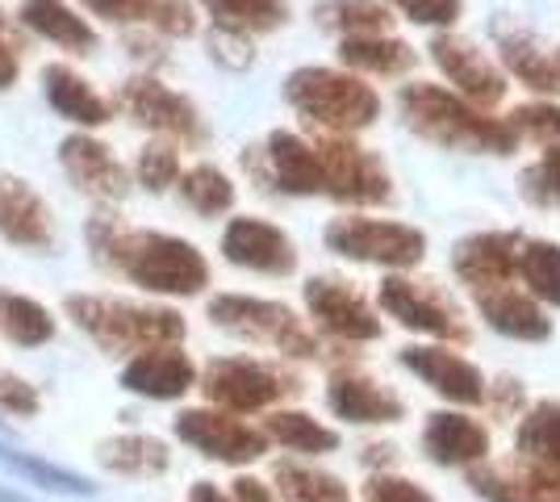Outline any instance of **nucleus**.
<instances>
[{
	"label": "nucleus",
	"mask_w": 560,
	"mask_h": 502,
	"mask_svg": "<svg viewBox=\"0 0 560 502\" xmlns=\"http://www.w3.org/2000/svg\"><path fill=\"white\" fill-rule=\"evenodd\" d=\"M89 243L93 256L121 268L135 285L151 293H172V297H192L210 285V264L206 256L180 235L164 231H130L117 218L96 214L89 222Z\"/></svg>",
	"instance_id": "1"
},
{
	"label": "nucleus",
	"mask_w": 560,
	"mask_h": 502,
	"mask_svg": "<svg viewBox=\"0 0 560 502\" xmlns=\"http://www.w3.org/2000/svg\"><path fill=\"white\" fill-rule=\"evenodd\" d=\"M401 118L406 126L422 135L427 143H440L447 151H468V155H511L518 135L506 121L490 118L481 109H472L468 101H460L456 93H447L440 84H406L401 96Z\"/></svg>",
	"instance_id": "2"
},
{
	"label": "nucleus",
	"mask_w": 560,
	"mask_h": 502,
	"mask_svg": "<svg viewBox=\"0 0 560 502\" xmlns=\"http://www.w3.org/2000/svg\"><path fill=\"white\" fill-rule=\"evenodd\" d=\"M68 318L109 352H151V348H176L185 339V318L176 311L139 306L126 297L75 293L68 297Z\"/></svg>",
	"instance_id": "3"
},
{
	"label": "nucleus",
	"mask_w": 560,
	"mask_h": 502,
	"mask_svg": "<svg viewBox=\"0 0 560 502\" xmlns=\"http://www.w3.org/2000/svg\"><path fill=\"white\" fill-rule=\"evenodd\" d=\"M284 101L327 135H360L381 118V96L360 75L339 68H298L284 80Z\"/></svg>",
	"instance_id": "4"
},
{
	"label": "nucleus",
	"mask_w": 560,
	"mask_h": 502,
	"mask_svg": "<svg viewBox=\"0 0 560 502\" xmlns=\"http://www.w3.org/2000/svg\"><path fill=\"white\" fill-rule=\"evenodd\" d=\"M210 318L222 331L256 339V343H272L284 357H318V339L280 302H264V297H247V293H222L210 302Z\"/></svg>",
	"instance_id": "5"
},
{
	"label": "nucleus",
	"mask_w": 560,
	"mask_h": 502,
	"mask_svg": "<svg viewBox=\"0 0 560 502\" xmlns=\"http://www.w3.org/2000/svg\"><path fill=\"white\" fill-rule=\"evenodd\" d=\"M327 247L355 264L415 268L427 256V235L406 222H385V218H335L327 226Z\"/></svg>",
	"instance_id": "6"
},
{
	"label": "nucleus",
	"mask_w": 560,
	"mask_h": 502,
	"mask_svg": "<svg viewBox=\"0 0 560 502\" xmlns=\"http://www.w3.org/2000/svg\"><path fill=\"white\" fill-rule=\"evenodd\" d=\"M323 164V192L339 206H385L394 197V180L369 147L351 143L348 135H327L314 143Z\"/></svg>",
	"instance_id": "7"
},
{
	"label": "nucleus",
	"mask_w": 560,
	"mask_h": 502,
	"mask_svg": "<svg viewBox=\"0 0 560 502\" xmlns=\"http://www.w3.org/2000/svg\"><path fill=\"white\" fill-rule=\"evenodd\" d=\"M117 105L126 109V118L142 126V130H155L164 135L167 143H201L206 139V126H201V114L188 96L172 93L167 84L151 80V75H139V80H126L121 93H117Z\"/></svg>",
	"instance_id": "8"
},
{
	"label": "nucleus",
	"mask_w": 560,
	"mask_h": 502,
	"mask_svg": "<svg viewBox=\"0 0 560 502\" xmlns=\"http://www.w3.org/2000/svg\"><path fill=\"white\" fill-rule=\"evenodd\" d=\"M201 389H206V398L218 402V407L252 415V410L272 407L284 394H293L298 385L289 382L280 369H272V364H259V360H247V357H226V360H213L210 369H206Z\"/></svg>",
	"instance_id": "9"
},
{
	"label": "nucleus",
	"mask_w": 560,
	"mask_h": 502,
	"mask_svg": "<svg viewBox=\"0 0 560 502\" xmlns=\"http://www.w3.org/2000/svg\"><path fill=\"white\" fill-rule=\"evenodd\" d=\"M427 50H431L435 68L447 75V84L460 89L456 96L468 101L472 109L486 114V109H493V105H502V96H506V72H502L477 43H468V38H460V34L440 30Z\"/></svg>",
	"instance_id": "10"
},
{
	"label": "nucleus",
	"mask_w": 560,
	"mask_h": 502,
	"mask_svg": "<svg viewBox=\"0 0 560 502\" xmlns=\"http://www.w3.org/2000/svg\"><path fill=\"white\" fill-rule=\"evenodd\" d=\"M381 311L394 314L401 327L422 335H435L447 343H465L468 327L460 323V311L444 302V293L431 281H406V277H389L381 281Z\"/></svg>",
	"instance_id": "11"
},
{
	"label": "nucleus",
	"mask_w": 560,
	"mask_h": 502,
	"mask_svg": "<svg viewBox=\"0 0 560 502\" xmlns=\"http://www.w3.org/2000/svg\"><path fill=\"white\" fill-rule=\"evenodd\" d=\"M176 435L185 444H192L197 453L226 460V465H247L268 448L264 431L247 428V423H238L234 415H222V410H185L176 419Z\"/></svg>",
	"instance_id": "12"
},
{
	"label": "nucleus",
	"mask_w": 560,
	"mask_h": 502,
	"mask_svg": "<svg viewBox=\"0 0 560 502\" xmlns=\"http://www.w3.org/2000/svg\"><path fill=\"white\" fill-rule=\"evenodd\" d=\"M518 247L523 240L514 231H477L456 243L452 268L477 297L493 293V289H511L514 272H518Z\"/></svg>",
	"instance_id": "13"
},
{
	"label": "nucleus",
	"mask_w": 560,
	"mask_h": 502,
	"mask_svg": "<svg viewBox=\"0 0 560 502\" xmlns=\"http://www.w3.org/2000/svg\"><path fill=\"white\" fill-rule=\"evenodd\" d=\"M222 256L264 277H289L298 268L293 240L264 218H231V226L222 231Z\"/></svg>",
	"instance_id": "14"
},
{
	"label": "nucleus",
	"mask_w": 560,
	"mask_h": 502,
	"mask_svg": "<svg viewBox=\"0 0 560 502\" xmlns=\"http://www.w3.org/2000/svg\"><path fill=\"white\" fill-rule=\"evenodd\" d=\"M305 306L318 318V327H327L330 335H339L348 343L381 339V318H376L373 306L348 281H335V277L305 281Z\"/></svg>",
	"instance_id": "15"
},
{
	"label": "nucleus",
	"mask_w": 560,
	"mask_h": 502,
	"mask_svg": "<svg viewBox=\"0 0 560 502\" xmlns=\"http://www.w3.org/2000/svg\"><path fill=\"white\" fill-rule=\"evenodd\" d=\"M59 164L71 176V185L96 201H121L130 192V172L121 167L109 147L89 135H71L59 147Z\"/></svg>",
	"instance_id": "16"
},
{
	"label": "nucleus",
	"mask_w": 560,
	"mask_h": 502,
	"mask_svg": "<svg viewBox=\"0 0 560 502\" xmlns=\"http://www.w3.org/2000/svg\"><path fill=\"white\" fill-rule=\"evenodd\" d=\"M401 364L422 377L435 394H444L447 402H460V407H477L486 402L490 385L481 377L477 364H468L465 357L447 352V348H401Z\"/></svg>",
	"instance_id": "17"
},
{
	"label": "nucleus",
	"mask_w": 560,
	"mask_h": 502,
	"mask_svg": "<svg viewBox=\"0 0 560 502\" xmlns=\"http://www.w3.org/2000/svg\"><path fill=\"white\" fill-rule=\"evenodd\" d=\"M264 185H272L280 192H293V197H314L323 192V164H318V151L314 143H305L302 135L293 130H272L268 143H264Z\"/></svg>",
	"instance_id": "18"
},
{
	"label": "nucleus",
	"mask_w": 560,
	"mask_h": 502,
	"mask_svg": "<svg viewBox=\"0 0 560 502\" xmlns=\"http://www.w3.org/2000/svg\"><path fill=\"white\" fill-rule=\"evenodd\" d=\"M0 235L30 252H47L55 243L47 201L30 189L22 176H9V172H0Z\"/></svg>",
	"instance_id": "19"
},
{
	"label": "nucleus",
	"mask_w": 560,
	"mask_h": 502,
	"mask_svg": "<svg viewBox=\"0 0 560 502\" xmlns=\"http://www.w3.org/2000/svg\"><path fill=\"white\" fill-rule=\"evenodd\" d=\"M197 382V364L180 352V348H151V352H139L121 369V385L130 394H142V398H155V402H172L188 394Z\"/></svg>",
	"instance_id": "20"
},
{
	"label": "nucleus",
	"mask_w": 560,
	"mask_h": 502,
	"mask_svg": "<svg viewBox=\"0 0 560 502\" xmlns=\"http://www.w3.org/2000/svg\"><path fill=\"white\" fill-rule=\"evenodd\" d=\"M327 402L348 423H397L406 410L401 398H394L385 385L369 382L360 373H339L327 389Z\"/></svg>",
	"instance_id": "21"
},
{
	"label": "nucleus",
	"mask_w": 560,
	"mask_h": 502,
	"mask_svg": "<svg viewBox=\"0 0 560 502\" xmlns=\"http://www.w3.org/2000/svg\"><path fill=\"white\" fill-rule=\"evenodd\" d=\"M84 9L121 25H151V30L172 34V38H185L197 30L188 0H84Z\"/></svg>",
	"instance_id": "22"
},
{
	"label": "nucleus",
	"mask_w": 560,
	"mask_h": 502,
	"mask_svg": "<svg viewBox=\"0 0 560 502\" xmlns=\"http://www.w3.org/2000/svg\"><path fill=\"white\" fill-rule=\"evenodd\" d=\"M422 448L440 465H472L490 453V435L477 419L440 410V415H431V423L422 431Z\"/></svg>",
	"instance_id": "23"
},
{
	"label": "nucleus",
	"mask_w": 560,
	"mask_h": 502,
	"mask_svg": "<svg viewBox=\"0 0 560 502\" xmlns=\"http://www.w3.org/2000/svg\"><path fill=\"white\" fill-rule=\"evenodd\" d=\"M43 84H47V101L55 105V114H63L75 126H105L114 118V105L84 75L71 72L68 63H50L43 72Z\"/></svg>",
	"instance_id": "24"
},
{
	"label": "nucleus",
	"mask_w": 560,
	"mask_h": 502,
	"mask_svg": "<svg viewBox=\"0 0 560 502\" xmlns=\"http://www.w3.org/2000/svg\"><path fill=\"white\" fill-rule=\"evenodd\" d=\"M22 22L30 25L34 34L50 38L55 47L75 50V55H84V50L96 47V30L84 22L71 4H63V0H25Z\"/></svg>",
	"instance_id": "25"
},
{
	"label": "nucleus",
	"mask_w": 560,
	"mask_h": 502,
	"mask_svg": "<svg viewBox=\"0 0 560 502\" xmlns=\"http://www.w3.org/2000/svg\"><path fill=\"white\" fill-rule=\"evenodd\" d=\"M518 453L527 469L560 486V402H539L518 428Z\"/></svg>",
	"instance_id": "26"
},
{
	"label": "nucleus",
	"mask_w": 560,
	"mask_h": 502,
	"mask_svg": "<svg viewBox=\"0 0 560 502\" xmlns=\"http://www.w3.org/2000/svg\"><path fill=\"white\" fill-rule=\"evenodd\" d=\"M477 306L486 314L493 331L511 335V339H548L552 335V323L544 318L536 302L527 293H514V289H493V293H481Z\"/></svg>",
	"instance_id": "27"
},
{
	"label": "nucleus",
	"mask_w": 560,
	"mask_h": 502,
	"mask_svg": "<svg viewBox=\"0 0 560 502\" xmlns=\"http://www.w3.org/2000/svg\"><path fill=\"white\" fill-rule=\"evenodd\" d=\"M339 59L343 68L364 75H406L415 68V47L394 34H364V38H343Z\"/></svg>",
	"instance_id": "28"
},
{
	"label": "nucleus",
	"mask_w": 560,
	"mask_h": 502,
	"mask_svg": "<svg viewBox=\"0 0 560 502\" xmlns=\"http://www.w3.org/2000/svg\"><path fill=\"white\" fill-rule=\"evenodd\" d=\"M213 17V30H226L238 38L272 34L289 22V0H197Z\"/></svg>",
	"instance_id": "29"
},
{
	"label": "nucleus",
	"mask_w": 560,
	"mask_h": 502,
	"mask_svg": "<svg viewBox=\"0 0 560 502\" xmlns=\"http://www.w3.org/2000/svg\"><path fill=\"white\" fill-rule=\"evenodd\" d=\"M498 50H502V63L514 72V80H523L527 89H536L544 96H560V72L557 63L539 50V43L523 30H502L498 34Z\"/></svg>",
	"instance_id": "30"
},
{
	"label": "nucleus",
	"mask_w": 560,
	"mask_h": 502,
	"mask_svg": "<svg viewBox=\"0 0 560 502\" xmlns=\"http://www.w3.org/2000/svg\"><path fill=\"white\" fill-rule=\"evenodd\" d=\"M96 460L121 478H155L167 469V444L155 435H114L96 448Z\"/></svg>",
	"instance_id": "31"
},
{
	"label": "nucleus",
	"mask_w": 560,
	"mask_h": 502,
	"mask_svg": "<svg viewBox=\"0 0 560 502\" xmlns=\"http://www.w3.org/2000/svg\"><path fill=\"white\" fill-rule=\"evenodd\" d=\"M318 25H327L343 38H364V34H385L394 25V13L381 0H323L318 4Z\"/></svg>",
	"instance_id": "32"
},
{
	"label": "nucleus",
	"mask_w": 560,
	"mask_h": 502,
	"mask_svg": "<svg viewBox=\"0 0 560 502\" xmlns=\"http://www.w3.org/2000/svg\"><path fill=\"white\" fill-rule=\"evenodd\" d=\"M0 331L22 348H38L55 339V318L43 302L25 297V293H0Z\"/></svg>",
	"instance_id": "33"
},
{
	"label": "nucleus",
	"mask_w": 560,
	"mask_h": 502,
	"mask_svg": "<svg viewBox=\"0 0 560 502\" xmlns=\"http://www.w3.org/2000/svg\"><path fill=\"white\" fill-rule=\"evenodd\" d=\"M472 486H477V494L493 502H560V486L539 478L536 469H523V474L486 469V474H472Z\"/></svg>",
	"instance_id": "34"
},
{
	"label": "nucleus",
	"mask_w": 560,
	"mask_h": 502,
	"mask_svg": "<svg viewBox=\"0 0 560 502\" xmlns=\"http://www.w3.org/2000/svg\"><path fill=\"white\" fill-rule=\"evenodd\" d=\"M180 197H185L188 210H197L201 218H218L234 206V180L213 164H197L180 172Z\"/></svg>",
	"instance_id": "35"
},
{
	"label": "nucleus",
	"mask_w": 560,
	"mask_h": 502,
	"mask_svg": "<svg viewBox=\"0 0 560 502\" xmlns=\"http://www.w3.org/2000/svg\"><path fill=\"white\" fill-rule=\"evenodd\" d=\"M518 272L539 302L560 306V243L532 240L518 247Z\"/></svg>",
	"instance_id": "36"
},
{
	"label": "nucleus",
	"mask_w": 560,
	"mask_h": 502,
	"mask_svg": "<svg viewBox=\"0 0 560 502\" xmlns=\"http://www.w3.org/2000/svg\"><path fill=\"white\" fill-rule=\"evenodd\" d=\"M268 435L284 444V448H293V453H330L335 444H339V435L330 428H323L318 419H310L302 410H277L272 419H268Z\"/></svg>",
	"instance_id": "37"
},
{
	"label": "nucleus",
	"mask_w": 560,
	"mask_h": 502,
	"mask_svg": "<svg viewBox=\"0 0 560 502\" xmlns=\"http://www.w3.org/2000/svg\"><path fill=\"white\" fill-rule=\"evenodd\" d=\"M277 481L293 502H351L348 486H343L339 478H330V474H323V469L293 465V460H280Z\"/></svg>",
	"instance_id": "38"
},
{
	"label": "nucleus",
	"mask_w": 560,
	"mask_h": 502,
	"mask_svg": "<svg viewBox=\"0 0 560 502\" xmlns=\"http://www.w3.org/2000/svg\"><path fill=\"white\" fill-rule=\"evenodd\" d=\"M0 460L4 465H13L25 481H34V486H43V490H63V494H93V481L80 478V474H71V469H59V465H47V460H38V456H25V453H13V448H0Z\"/></svg>",
	"instance_id": "39"
},
{
	"label": "nucleus",
	"mask_w": 560,
	"mask_h": 502,
	"mask_svg": "<svg viewBox=\"0 0 560 502\" xmlns=\"http://www.w3.org/2000/svg\"><path fill=\"white\" fill-rule=\"evenodd\" d=\"M506 126H511L514 135H523V139L539 143L544 151H560V105H552V101L518 105Z\"/></svg>",
	"instance_id": "40"
},
{
	"label": "nucleus",
	"mask_w": 560,
	"mask_h": 502,
	"mask_svg": "<svg viewBox=\"0 0 560 502\" xmlns=\"http://www.w3.org/2000/svg\"><path fill=\"white\" fill-rule=\"evenodd\" d=\"M139 185L147 192H167L176 180H180V151H176V143H167V139H160V143H147L139 151Z\"/></svg>",
	"instance_id": "41"
},
{
	"label": "nucleus",
	"mask_w": 560,
	"mask_h": 502,
	"mask_svg": "<svg viewBox=\"0 0 560 502\" xmlns=\"http://www.w3.org/2000/svg\"><path fill=\"white\" fill-rule=\"evenodd\" d=\"M523 192L539 210H560V151H544V160L523 172Z\"/></svg>",
	"instance_id": "42"
},
{
	"label": "nucleus",
	"mask_w": 560,
	"mask_h": 502,
	"mask_svg": "<svg viewBox=\"0 0 560 502\" xmlns=\"http://www.w3.org/2000/svg\"><path fill=\"white\" fill-rule=\"evenodd\" d=\"M406 22L415 25H435V30H447V25L460 22L465 13V0H389Z\"/></svg>",
	"instance_id": "43"
},
{
	"label": "nucleus",
	"mask_w": 560,
	"mask_h": 502,
	"mask_svg": "<svg viewBox=\"0 0 560 502\" xmlns=\"http://www.w3.org/2000/svg\"><path fill=\"white\" fill-rule=\"evenodd\" d=\"M38 407H43L38 389L25 382V377H18V373L0 369V410H9L18 419H30V415H38Z\"/></svg>",
	"instance_id": "44"
},
{
	"label": "nucleus",
	"mask_w": 560,
	"mask_h": 502,
	"mask_svg": "<svg viewBox=\"0 0 560 502\" xmlns=\"http://www.w3.org/2000/svg\"><path fill=\"white\" fill-rule=\"evenodd\" d=\"M210 55L218 63H226V68H247L252 63V43L238 38V34H226V30H213Z\"/></svg>",
	"instance_id": "45"
},
{
	"label": "nucleus",
	"mask_w": 560,
	"mask_h": 502,
	"mask_svg": "<svg viewBox=\"0 0 560 502\" xmlns=\"http://www.w3.org/2000/svg\"><path fill=\"white\" fill-rule=\"evenodd\" d=\"M369 502H435V499L401 478H373L369 481Z\"/></svg>",
	"instance_id": "46"
},
{
	"label": "nucleus",
	"mask_w": 560,
	"mask_h": 502,
	"mask_svg": "<svg viewBox=\"0 0 560 502\" xmlns=\"http://www.w3.org/2000/svg\"><path fill=\"white\" fill-rule=\"evenodd\" d=\"M18 72H22V63H18V50L9 47L4 38H0V89H13L18 84Z\"/></svg>",
	"instance_id": "47"
},
{
	"label": "nucleus",
	"mask_w": 560,
	"mask_h": 502,
	"mask_svg": "<svg viewBox=\"0 0 560 502\" xmlns=\"http://www.w3.org/2000/svg\"><path fill=\"white\" fill-rule=\"evenodd\" d=\"M234 499L238 502H277L272 494H268V486L256 478H238L234 481Z\"/></svg>",
	"instance_id": "48"
},
{
	"label": "nucleus",
	"mask_w": 560,
	"mask_h": 502,
	"mask_svg": "<svg viewBox=\"0 0 560 502\" xmlns=\"http://www.w3.org/2000/svg\"><path fill=\"white\" fill-rule=\"evenodd\" d=\"M188 502H234V499H226L218 486H210V481H197L192 486V494H188Z\"/></svg>",
	"instance_id": "49"
},
{
	"label": "nucleus",
	"mask_w": 560,
	"mask_h": 502,
	"mask_svg": "<svg viewBox=\"0 0 560 502\" xmlns=\"http://www.w3.org/2000/svg\"><path fill=\"white\" fill-rule=\"evenodd\" d=\"M552 63H557V72H560V50H557V59H552Z\"/></svg>",
	"instance_id": "50"
}]
</instances>
